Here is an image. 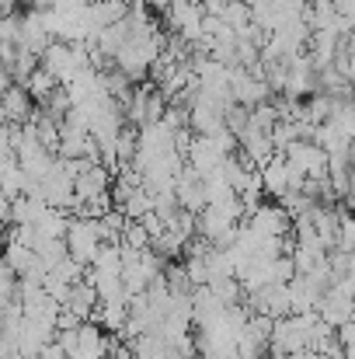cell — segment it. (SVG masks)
Instances as JSON below:
<instances>
[{
    "instance_id": "2e32d148",
    "label": "cell",
    "mask_w": 355,
    "mask_h": 359,
    "mask_svg": "<svg viewBox=\"0 0 355 359\" xmlns=\"http://www.w3.org/2000/svg\"><path fill=\"white\" fill-rule=\"evenodd\" d=\"M227 4H230V0H199L202 14H216V18H220V14L227 11Z\"/></svg>"
},
{
    "instance_id": "5b68a950",
    "label": "cell",
    "mask_w": 355,
    "mask_h": 359,
    "mask_svg": "<svg viewBox=\"0 0 355 359\" xmlns=\"http://www.w3.org/2000/svg\"><path fill=\"white\" fill-rule=\"evenodd\" d=\"M188 168L195 171V175H202V178H209V175H216L220 168H223V161L230 157L227 150H223V143L216 140V136H195L192 143H188Z\"/></svg>"
},
{
    "instance_id": "3957f363",
    "label": "cell",
    "mask_w": 355,
    "mask_h": 359,
    "mask_svg": "<svg viewBox=\"0 0 355 359\" xmlns=\"http://www.w3.org/2000/svg\"><path fill=\"white\" fill-rule=\"evenodd\" d=\"M202 7H199V0H174L171 7H167V21H171V28H174V35L181 39V42H188L192 49L202 42Z\"/></svg>"
},
{
    "instance_id": "7a4b0ae2",
    "label": "cell",
    "mask_w": 355,
    "mask_h": 359,
    "mask_svg": "<svg viewBox=\"0 0 355 359\" xmlns=\"http://www.w3.org/2000/svg\"><path fill=\"white\" fill-rule=\"evenodd\" d=\"M258 175H261V189L272 196V199H286V196H296V192H303V175L282 157V154H275L265 168H258Z\"/></svg>"
},
{
    "instance_id": "5bb4252c",
    "label": "cell",
    "mask_w": 355,
    "mask_h": 359,
    "mask_svg": "<svg viewBox=\"0 0 355 359\" xmlns=\"http://www.w3.org/2000/svg\"><path fill=\"white\" fill-rule=\"evenodd\" d=\"M335 251H342V255H355V217H349V213H342L338 238H335Z\"/></svg>"
},
{
    "instance_id": "9c48e42d",
    "label": "cell",
    "mask_w": 355,
    "mask_h": 359,
    "mask_svg": "<svg viewBox=\"0 0 355 359\" xmlns=\"http://www.w3.org/2000/svg\"><path fill=\"white\" fill-rule=\"evenodd\" d=\"M317 314H321V321L328 325V328H342V325H349L355 321V300L345 293V290H338V286H331L328 293H324V300L317 304Z\"/></svg>"
},
{
    "instance_id": "9a60e30c",
    "label": "cell",
    "mask_w": 355,
    "mask_h": 359,
    "mask_svg": "<svg viewBox=\"0 0 355 359\" xmlns=\"http://www.w3.org/2000/svg\"><path fill=\"white\" fill-rule=\"evenodd\" d=\"M335 335H338V349L345 353V359H355V321L342 325Z\"/></svg>"
},
{
    "instance_id": "4fadbf2b",
    "label": "cell",
    "mask_w": 355,
    "mask_h": 359,
    "mask_svg": "<svg viewBox=\"0 0 355 359\" xmlns=\"http://www.w3.org/2000/svg\"><path fill=\"white\" fill-rule=\"evenodd\" d=\"M56 88H60V81H56V77H53V74H49V70L39 63V70L28 77V95H32V98H39V102H46V98H49Z\"/></svg>"
},
{
    "instance_id": "8fae6325",
    "label": "cell",
    "mask_w": 355,
    "mask_h": 359,
    "mask_svg": "<svg viewBox=\"0 0 355 359\" xmlns=\"http://www.w3.org/2000/svg\"><path fill=\"white\" fill-rule=\"evenodd\" d=\"M0 112H4L7 122L32 119V95H28V88H14V84H11V88L0 95Z\"/></svg>"
},
{
    "instance_id": "6da1fadb",
    "label": "cell",
    "mask_w": 355,
    "mask_h": 359,
    "mask_svg": "<svg viewBox=\"0 0 355 359\" xmlns=\"http://www.w3.org/2000/svg\"><path fill=\"white\" fill-rule=\"evenodd\" d=\"M63 244H67V255H70L77 265H91L95 255H98L102 244H105L102 220H98V217H74V220L67 224Z\"/></svg>"
},
{
    "instance_id": "7c38bea8",
    "label": "cell",
    "mask_w": 355,
    "mask_h": 359,
    "mask_svg": "<svg viewBox=\"0 0 355 359\" xmlns=\"http://www.w3.org/2000/svg\"><path fill=\"white\" fill-rule=\"evenodd\" d=\"M331 126L345 136V140H352L355 147V98H345V102H335V112H331Z\"/></svg>"
},
{
    "instance_id": "8992f818",
    "label": "cell",
    "mask_w": 355,
    "mask_h": 359,
    "mask_svg": "<svg viewBox=\"0 0 355 359\" xmlns=\"http://www.w3.org/2000/svg\"><path fill=\"white\" fill-rule=\"evenodd\" d=\"M282 157H286L303 178H324V175H328V154H324L317 143H310V140L289 143V147L282 150Z\"/></svg>"
},
{
    "instance_id": "e0dca14e",
    "label": "cell",
    "mask_w": 355,
    "mask_h": 359,
    "mask_svg": "<svg viewBox=\"0 0 355 359\" xmlns=\"http://www.w3.org/2000/svg\"><path fill=\"white\" fill-rule=\"evenodd\" d=\"M143 4H146V11L153 7V11H164V14H167V7H171L174 0H143Z\"/></svg>"
},
{
    "instance_id": "277c9868",
    "label": "cell",
    "mask_w": 355,
    "mask_h": 359,
    "mask_svg": "<svg viewBox=\"0 0 355 359\" xmlns=\"http://www.w3.org/2000/svg\"><path fill=\"white\" fill-rule=\"evenodd\" d=\"M244 227H251L258 238H265V241H286L293 234L289 213L282 206H268V203H261L254 213H247V224Z\"/></svg>"
},
{
    "instance_id": "52a82bcc",
    "label": "cell",
    "mask_w": 355,
    "mask_h": 359,
    "mask_svg": "<svg viewBox=\"0 0 355 359\" xmlns=\"http://www.w3.org/2000/svg\"><path fill=\"white\" fill-rule=\"evenodd\" d=\"M230 95H234V105L258 109V105H265V102H268L272 88H268L261 77H254L251 70H244V67H230Z\"/></svg>"
},
{
    "instance_id": "ba28073f",
    "label": "cell",
    "mask_w": 355,
    "mask_h": 359,
    "mask_svg": "<svg viewBox=\"0 0 355 359\" xmlns=\"http://www.w3.org/2000/svg\"><path fill=\"white\" fill-rule=\"evenodd\" d=\"M174 199H178V206H181L185 213L199 217V213L206 210V178L195 175L192 168H181V175H178V182H174Z\"/></svg>"
},
{
    "instance_id": "30bf717a",
    "label": "cell",
    "mask_w": 355,
    "mask_h": 359,
    "mask_svg": "<svg viewBox=\"0 0 355 359\" xmlns=\"http://www.w3.org/2000/svg\"><path fill=\"white\" fill-rule=\"evenodd\" d=\"M223 116H227L223 109H216V105H209V102L195 98V102H192V109H188V126L195 129V136H220V133L227 129Z\"/></svg>"
}]
</instances>
